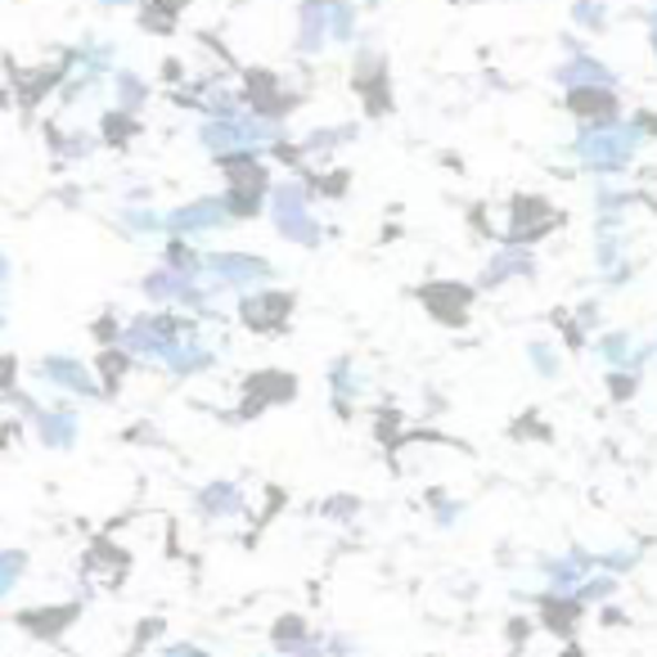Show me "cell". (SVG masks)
<instances>
[{
    "label": "cell",
    "mask_w": 657,
    "mask_h": 657,
    "mask_svg": "<svg viewBox=\"0 0 657 657\" xmlns=\"http://www.w3.org/2000/svg\"><path fill=\"white\" fill-rule=\"evenodd\" d=\"M271 204H275V226H280L284 239H293V243H320V226H315V217L302 204V189L284 185V189H275Z\"/></svg>",
    "instance_id": "2"
},
{
    "label": "cell",
    "mask_w": 657,
    "mask_h": 657,
    "mask_svg": "<svg viewBox=\"0 0 657 657\" xmlns=\"http://www.w3.org/2000/svg\"><path fill=\"white\" fill-rule=\"evenodd\" d=\"M509 275H532V257L528 252H496V261L487 267V275H482V289H491V284H500V280H509Z\"/></svg>",
    "instance_id": "7"
},
{
    "label": "cell",
    "mask_w": 657,
    "mask_h": 657,
    "mask_svg": "<svg viewBox=\"0 0 657 657\" xmlns=\"http://www.w3.org/2000/svg\"><path fill=\"white\" fill-rule=\"evenodd\" d=\"M576 613H581V604L550 599V604H545V626H550V630H559V635H572V626H576Z\"/></svg>",
    "instance_id": "9"
},
{
    "label": "cell",
    "mask_w": 657,
    "mask_h": 657,
    "mask_svg": "<svg viewBox=\"0 0 657 657\" xmlns=\"http://www.w3.org/2000/svg\"><path fill=\"white\" fill-rule=\"evenodd\" d=\"M630 387H635V378H630V374H613V397H617V401H626V397H630Z\"/></svg>",
    "instance_id": "11"
},
{
    "label": "cell",
    "mask_w": 657,
    "mask_h": 657,
    "mask_svg": "<svg viewBox=\"0 0 657 657\" xmlns=\"http://www.w3.org/2000/svg\"><path fill=\"white\" fill-rule=\"evenodd\" d=\"M212 271L230 284H252V280H267L271 267L267 261H257V257H212Z\"/></svg>",
    "instance_id": "6"
},
{
    "label": "cell",
    "mask_w": 657,
    "mask_h": 657,
    "mask_svg": "<svg viewBox=\"0 0 657 657\" xmlns=\"http://www.w3.org/2000/svg\"><path fill=\"white\" fill-rule=\"evenodd\" d=\"M324 32H328V6H324V0H311V6H302V45L320 50Z\"/></svg>",
    "instance_id": "8"
},
{
    "label": "cell",
    "mask_w": 657,
    "mask_h": 657,
    "mask_svg": "<svg viewBox=\"0 0 657 657\" xmlns=\"http://www.w3.org/2000/svg\"><path fill=\"white\" fill-rule=\"evenodd\" d=\"M559 226V212H550L541 199H513V239H541Z\"/></svg>",
    "instance_id": "5"
},
{
    "label": "cell",
    "mask_w": 657,
    "mask_h": 657,
    "mask_svg": "<svg viewBox=\"0 0 657 657\" xmlns=\"http://www.w3.org/2000/svg\"><path fill=\"white\" fill-rule=\"evenodd\" d=\"M639 136H635V126H622V122H613V126H590V136H581V158L595 167V171H622L626 163H630V145H635Z\"/></svg>",
    "instance_id": "1"
},
{
    "label": "cell",
    "mask_w": 657,
    "mask_h": 657,
    "mask_svg": "<svg viewBox=\"0 0 657 657\" xmlns=\"http://www.w3.org/2000/svg\"><path fill=\"white\" fill-rule=\"evenodd\" d=\"M576 19L590 23V28H604V10H599V0H576Z\"/></svg>",
    "instance_id": "10"
},
{
    "label": "cell",
    "mask_w": 657,
    "mask_h": 657,
    "mask_svg": "<svg viewBox=\"0 0 657 657\" xmlns=\"http://www.w3.org/2000/svg\"><path fill=\"white\" fill-rule=\"evenodd\" d=\"M567 104H572V113H576L581 122H590V126H613V122H622V104H617V95H613L608 86H576V91L567 95Z\"/></svg>",
    "instance_id": "3"
},
{
    "label": "cell",
    "mask_w": 657,
    "mask_h": 657,
    "mask_svg": "<svg viewBox=\"0 0 657 657\" xmlns=\"http://www.w3.org/2000/svg\"><path fill=\"white\" fill-rule=\"evenodd\" d=\"M239 311H243L248 328H257V334H267V328H280V324L289 320L293 298H284V293H248Z\"/></svg>",
    "instance_id": "4"
}]
</instances>
